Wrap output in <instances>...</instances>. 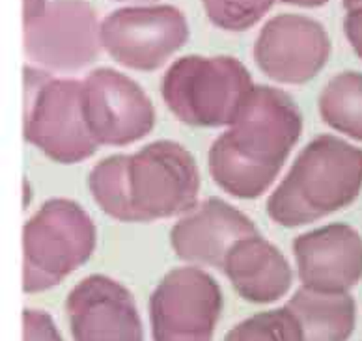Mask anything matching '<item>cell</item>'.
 <instances>
[{"label": "cell", "instance_id": "obj_1", "mask_svg": "<svg viewBox=\"0 0 362 341\" xmlns=\"http://www.w3.org/2000/svg\"><path fill=\"white\" fill-rule=\"evenodd\" d=\"M303 133L293 99L273 86H254L230 127L209 148L213 181L239 200H256L271 189Z\"/></svg>", "mask_w": 362, "mask_h": 341}, {"label": "cell", "instance_id": "obj_2", "mask_svg": "<svg viewBox=\"0 0 362 341\" xmlns=\"http://www.w3.org/2000/svg\"><path fill=\"white\" fill-rule=\"evenodd\" d=\"M362 186V150L332 135L314 138L267 200L274 224L300 227L340 211Z\"/></svg>", "mask_w": 362, "mask_h": 341}, {"label": "cell", "instance_id": "obj_3", "mask_svg": "<svg viewBox=\"0 0 362 341\" xmlns=\"http://www.w3.org/2000/svg\"><path fill=\"white\" fill-rule=\"evenodd\" d=\"M254 84L249 69L233 56H183L163 77L160 93L180 121L200 129L230 127Z\"/></svg>", "mask_w": 362, "mask_h": 341}, {"label": "cell", "instance_id": "obj_4", "mask_svg": "<svg viewBox=\"0 0 362 341\" xmlns=\"http://www.w3.org/2000/svg\"><path fill=\"white\" fill-rule=\"evenodd\" d=\"M25 138L60 164H77L98 151L83 112V83L25 68Z\"/></svg>", "mask_w": 362, "mask_h": 341}, {"label": "cell", "instance_id": "obj_5", "mask_svg": "<svg viewBox=\"0 0 362 341\" xmlns=\"http://www.w3.org/2000/svg\"><path fill=\"white\" fill-rule=\"evenodd\" d=\"M95 224L77 202L47 200L23 229L26 291L45 289L92 258Z\"/></svg>", "mask_w": 362, "mask_h": 341}, {"label": "cell", "instance_id": "obj_6", "mask_svg": "<svg viewBox=\"0 0 362 341\" xmlns=\"http://www.w3.org/2000/svg\"><path fill=\"white\" fill-rule=\"evenodd\" d=\"M129 222L187 215L198 203L200 170L177 142L157 140L125 159Z\"/></svg>", "mask_w": 362, "mask_h": 341}, {"label": "cell", "instance_id": "obj_7", "mask_svg": "<svg viewBox=\"0 0 362 341\" xmlns=\"http://www.w3.org/2000/svg\"><path fill=\"white\" fill-rule=\"evenodd\" d=\"M189 40V23L177 8H119L101 21V45L114 62L135 71H156Z\"/></svg>", "mask_w": 362, "mask_h": 341}, {"label": "cell", "instance_id": "obj_8", "mask_svg": "<svg viewBox=\"0 0 362 341\" xmlns=\"http://www.w3.org/2000/svg\"><path fill=\"white\" fill-rule=\"evenodd\" d=\"M101 25L86 0H52L43 16L25 23V52L52 71H78L101 51Z\"/></svg>", "mask_w": 362, "mask_h": 341}, {"label": "cell", "instance_id": "obj_9", "mask_svg": "<svg viewBox=\"0 0 362 341\" xmlns=\"http://www.w3.org/2000/svg\"><path fill=\"white\" fill-rule=\"evenodd\" d=\"M83 112L98 145L135 144L156 125L148 93L133 78L110 68L93 69L83 83Z\"/></svg>", "mask_w": 362, "mask_h": 341}, {"label": "cell", "instance_id": "obj_10", "mask_svg": "<svg viewBox=\"0 0 362 341\" xmlns=\"http://www.w3.org/2000/svg\"><path fill=\"white\" fill-rule=\"evenodd\" d=\"M331 37L325 26L300 13H280L265 23L254 43V62L279 84H305L325 68Z\"/></svg>", "mask_w": 362, "mask_h": 341}, {"label": "cell", "instance_id": "obj_11", "mask_svg": "<svg viewBox=\"0 0 362 341\" xmlns=\"http://www.w3.org/2000/svg\"><path fill=\"white\" fill-rule=\"evenodd\" d=\"M256 233L252 220L238 207L221 198H207L174 224L170 244L183 261L224 267L233 244Z\"/></svg>", "mask_w": 362, "mask_h": 341}, {"label": "cell", "instance_id": "obj_12", "mask_svg": "<svg viewBox=\"0 0 362 341\" xmlns=\"http://www.w3.org/2000/svg\"><path fill=\"white\" fill-rule=\"evenodd\" d=\"M293 253L303 282L320 289H341L362 274V239L347 224H329L300 233Z\"/></svg>", "mask_w": 362, "mask_h": 341}, {"label": "cell", "instance_id": "obj_13", "mask_svg": "<svg viewBox=\"0 0 362 341\" xmlns=\"http://www.w3.org/2000/svg\"><path fill=\"white\" fill-rule=\"evenodd\" d=\"M218 289L211 276L198 269L172 270L156 295L163 341H200L206 323L215 316Z\"/></svg>", "mask_w": 362, "mask_h": 341}, {"label": "cell", "instance_id": "obj_14", "mask_svg": "<svg viewBox=\"0 0 362 341\" xmlns=\"http://www.w3.org/2000/svg\"><path fill=\"white\" fill-rule=\"evenodd\" d=\"M223 269L232 284L254 300L282 295L291 282V269L284 253L258 233L233 244Z\"/></svg>", "mask_w": 362, "mask_h": 341}, {"label": "cell", "instance_id": "obj_15", "mask_svg": "<svg viewBox=\"0 0 362 341\" xmlns=\"http://www.w3.org/2000/svg\"><path fill=\"white\" fill-rule=\"evenodd\" d=\"M73 316L84 341H131L129 297L105 276H90L71 297Z\"/></svg>", "mask_w": 362, "mask_h": 341}, {"label": "cell", "instance_id": "obj_16", "mask_svg": "<svg viewBox=\"0 0 362 341\" xmlns=\"http://www.w3.org/2000/svg\"><path fill=\"white\" fill-rule=\"evenodd\" d=\"M321 119L341 135L362 142V75L346 71L331 78L317 101Z\"/></svg>", "mask_w": 362, "mask_h": 341}, {"label": "cell", "instance_id": "obj_17", "mask_svg": "<svg viewBox=\"0 0 362 341\" xmlns=\"http://www.w3.org/2000/svg\"><path fill=\"white\" fill-rule=\"evenodd\" d=\"M125 159L127 155H110L99 160L88 176V189L95 203L118 222H129Z\"/></svg>", "mask_w": 362, "mask_h": 341}, {"label": "cell", "instance_id": "obj_18", "mask_svg": "<svg viewBox=\"0 0 362 341\" xmlns=\"http://www.w3.org/2000/svg\"><path fill=\"white\" fill-rule=\"evenodd\" d=\"M209 21L232 32L247 30L273 8L274 0H202Z\"/></svg>", "mask_w": 362, "mask_h": 341}, {"label": "cell", "instance_id": "obj_19", "mask_svg": "<svg viewBox=\"0 0 362 341\" xmlns=\"http://www.w3.org/2000/svg\"><path fill=\"white\" fill-rule=\"evenodd\" d=\"M344 30H346L349 43L362 56V10L349 11V16L346 17V23H344Z\"/></svg>", "mask_w": 362, "mask_h": 341}, {"label": "cell", "instance_id": "obj_20", "mask_svg": "<svg viewBox=\"0 0 362 341\" xmlns=\"http://www.w3.org/2000/svg\"><path fill=\"white\" fill-rule=\"evenodd\" d=\"M49 6V0H25V23H30L43 16Z\"/></svg>", "mask_w": 362, "mask_h": 341}, {"label": "cell", "instance_id": "obj_21", "mask_svg": "<svg viewBox=\"0 0 362 341\" xmlns=\"http://www.w3.org/2000/svg\"><path fill=\"white\" fill-rule=\"evenodd\" d=\"M280 2L291 6H303V8H317V6L327 4L329 0H280Z\"/></svg>", "mask_w": 362, "mask_h": 341}, {"label": "cell", "instance_id": "obj_22", "mask_svg": "<svg viewBox=\"0 0 362 341\" xmlns=\"http://www.w3.org/2000/svg\"><path fill=\"white\" fill-rule=\"evenodd\" d=\"M344 6H346L349 11L362 10V0H344Z\"/></svg>", "mask_w": 362, "mask_h": 341}, {"label": "cell", "instance_id": "obj_23", "mask_svg": "<svg viewBox=\"0 0 362 341\" xmlns=\"http://www.w3.org/2000/svg\"><path fill=\"white\" fill-rule=\"evenodd\" d=\"M25 192H26V196L25 200H23V207H28L30 205V196H32V189L28 183H25Z\"/></svg>", "mask_w": 362, "mask_h": 341}]
</instances>
